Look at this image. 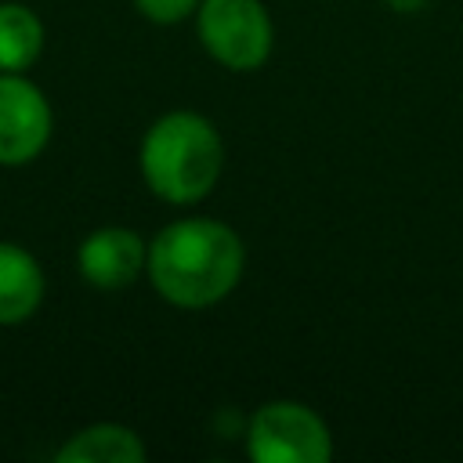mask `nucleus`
Returning a JSON list of instances; mask_svg holds the SVG:
<instances>
[{
    "mask_svg": "<svg viewBox=\"0 0 463 463\" xmlns=\"http://www.w3.org/2000/svg\"><path fill=\"white\" fill-rule=\"evenodd\" d=\"M242 239L213 217H184L148 242L145 271L163 300L174 307H210L224 300L242 279Z\"/></svg>",
    "mask_w": 463,
    "mask_h": 463,
    "instance_id": "obj_1",
    "label": "nucleus"
},
{
    "mask_svg": "<svg viewBox=\"0 0 463 463\" xmlns=\"http://www.w3.org/2000/svg\"><path fill=\"white\" fill-rule=\"evenodd\" d=\"M141 177L163 203L188 206L203 199L224 166V145L217 127L188 109L159 116L141 137Z\"/></svg>",
    "mask_w": 463,
    "mask_h": 463,
    "instance_id": "obj_2",
    "label": "nucleus"
},
{
    "mask_svg": "<svg viewBox=\"0 0 463 463\" xmlns=\"http://www.w3.org/2000/svg\"><path fill=\"white\" fill-rule=\"evenodd\" d=\"M195 11L199 43L217 65L250 72L268 61L275 33L260 0H199Z\"/></svg>",
    "mask_w": 463,
    "mask_h": 463,
    "instance_id": "obj_3",
    "label": "nucleus"
},
{
    "mask_svg": "<svg viewBox=\"0 0 463 463\" xmlns=\"http://www.w3.org/2000/svg\"><path fill=\"white\" fill-rule=\"evenodd\" d=\"M246 452L257 463H329L326 420L300 402H268L250 416Z\"/></svg>",
    "mask_w": 463,
    "mask_h": 463,
    "instance_id": "obj_4",
    "label": "nucleus"
},
{
    "mask_svg": "<svg viewBox=\"0 0 463 463\" xmlns=\"http://www.w3.org/2000/svg\"><path fill=\"white\" fill-rule=\"evenodd\" d=\"M54 130L51 101L25 72H0V166L36 159Z\"/></svg>",
    "mask_w": 463,
    "mask_h": 463,
    "instance_id": "obj_5",
    "label": "nucleus"
},
{
    "mask_svg": "<svg viewBox=\"0 0 463 463\" xmlns=\"http://www.w3.org/2000/svg\"><path fill=\"white\" fill-rule=\"evenodd\" d=\"M145 260H148V246L134 228H123V224L94 228L76 250V268L83 282L105 293L127 289L145 271Z\"/></svg>",
    "mask_w": 463,
    "mask_h": 463,
    "instance_id": "obj_6",
    "label": "nucleus"
},
{
    "mask_svg": "<svg viewBox=\"0 0 463 463\" xmlns=\"http://www.w3.org/2000/svg\"><path fill=\"white\" fill-rule=\"evenodd\" d=\"M43 289L40 260L18 242H0V326L29 322L43 304Z\"/></svg>",
    "mask_w": 463,
    "mask_h": 463,
    "instance_id": "obj_7",
    "label": "nucleus"
},
{
    "mask_svg": "<svg viewBox=\"0 0 463 463\" xmlns=\"http://www.w3.org/2000/svg\"><path fill=\"white\" fill-rule=\"evenodd\" d=\"M58 463H141L145 445L123 423H90L76 430L54 456Z\"/></svg>",
    "mask_w": 463,
    "mask_h": 463,
    "instance_id": "obj_8",
    "label": "nucleus"
},
{
    "mask_svg": "<svg viewBox=\"0 0 463 463\" xmlns=\"http://www.w3.org/2000/svg\"><path fill=\"white\" fill-rule=\"evenodd\" d=\"M43 54V22L33 7L0 4V72H25Z\"/></svg>",
    "mask_w": 463,
    "mask_h": 463,
    "instance_id": "obj_9",
    "label": "nucleus"
},
{
    "mask_svg": "<svg viewBox=\"0 0 463 463\" xmlns=\"http://www.w3.org/2000/svg\"><path fill=\"white\" fill-rule=\"evenodd\" d=\"M134 7L148 18V22H159V25H174L181 18H188L199 0H134Z\"/></svg>",
    "mask_w": 463,
    "mask_h": 463,
    "instance_id": "obj_10",
    "label": "nucleus"
},
{
    "mask_svg": "<svg viewBox=\"0 0 463 463\" xmlns=\"http://www.w3.org/2000/svg\"><path fill=\"white\" fill-rule=\"evenodd\" d=\"M394 11H402V14H409V11H420V7H427V0H387Z\"/></svg>",
    "mask_w": 463,
    "mask_h": 463,
    "instance_id": "obj_11",
    "label": "nucleus"
}]
</instances>
